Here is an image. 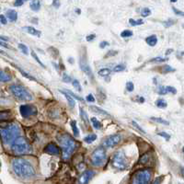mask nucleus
<instances>
[{"label": "nucleus", "instance_id": "obj_29", "mask_svg": "<svg viewBox=\"0 0 184 184\" xmlns=\"http://www.w3.org/2000/svg\"><path fill=\"white\" fill-rule=\"evenodd\" d=\"M151 120L152 121H155L157 122H159V124H165V125H168L169 122L166 120L164 119H161V118H155V117H151Z\"/></svg>", "mask_w": 184, "mask_h": 184}, {"label": "nucleus", "instance_id": "obj_9", "mask_svg": "<svg viewBox=\"0 0 184 184\" xmlns=\"http://www.w3.org/2000/svg\"><path fill=\"white\" fill-rule=\"evenodd\" d=\"M20 112L22 117L24 118H28L30 116L35 115L37 113V110L36 108L33 105H30V104H25V105H21L20 108Z\"/></svg>", "mask_w": 184, "mask_h": 184}, {"label": "nucleus", "instance_id": "obj_48", "mask_svg": "<svg viewBox=\"0 0 184 184\" xmlns=\"http://www.w3.org/2000/svg\"><path fill=\"white\" fill-rule=\"evenodd\" d=\"M0 21L2 24H7V18L4 15H0Z\"/></svg>", "mask_w": 184, "mask_h": 184}, {"label": "nucleus", "instance_id": "obj_7", "mask_svg": "<svg viewBox=\"0 0 184 184\" xmlns=\"http://www.w3.org/2000/svg\"><path fill=\"white\" fill-rule=\"evenodd\" d=\"M106 151L103 147H100L93 151L90 157V162L94 167H101L106 162Z\"/></svg>", "mask_w": 184, "mask_h": 184}, {"label": "nucleus", "instance_id": "obj_8", "mask_svg": "<svg viewBox=\"0 0 184 184\" xmlns=\"http://www.w3.org/2000/svg\"><path fill=\"white\" fill-rule=\"evenodd\" d=\"M112 166L120 170H124L127 168V159L125 157V154L122 151L117 152L112 158Z\"/></svg>", "mask_w": 184, "mask_h": 184}, {"label": "nucleus", "instance_id": "obj_1", "mask_svg": "<svg viewBox=\"0 0 184 184\" xmlns=\"http://www.w3.org/2000/svg\"><path fill=\"white\" fill-rule=\"evenodd\" d=\"M12 169L18 177L21 179H31L35 176L36 171L34 167L26 159L15 158L11 163Z\"/></svg>", "mask_w": 184, "mask_h": 184}, {"label": "nucleus", "instance_id": "obj_33", "mask_svg": "<svg viewBox=\"0 0 184 184\" xmlns=\"http://www.w3.org/2000/svg\"><path fill=\"white\" fill-rule=\"evenodd\" d=\"M65 92H67V94H68V95L69 96H71L73 98H74V100H80V101H83V98H80V97H78V96H77V95H75V94H74L72 91H70V90H65Z\"/></svg>", "mask_w": 184, "mask_h": 184}, {"label": "nucleus", "instance_id": "obj_10", "mask_svg": "<svg viewBox=\"0 0 184 184\" xmlns=\"http://www.w3.org/2000/svg\"><path fill=\"white\" fill-rule=\"evenodd\" d=\"M121 140H122L121 134H112L109 136V137L103 142V145H104L105 147H113L119 144L121 142Z\"/></svg>", "mask_w": 184, "mask_h": 184}, {"label": "nucleus", "instance_id": "obj_39", "mask_svg": "<svg viewBox=\"0 0 184 184\" xmlns=\"http://www.w3.org/2000/svg\"><path fill=\"white\" fill-rule=\"evenodd\" d=\"M73 86L75 88V89H77V90H78V91H81L82 90L81 86H80V83L77 81V79H75L74 81H73Z\"/></svg>", "mask_w": 184, "mask_h": 184}, {"label": "nucleus", "instance_id": "obj_35", "mask_svg": "<svg viewBox=\"0 0 184 184\" xmlns=\"http://www.w3.org/2000/svg\"><path fill=\"white\" fill-rule=\"evenodd\" d=\"M124 69H125L124 65H118L114 68H113V71L114 72H121V71H124Z\"/></svg>", "mask_w": 184, "mask_h": 184}, {"label": "nucleus", "instance_id": "obj_6", "mask_svg": "<svg viewBox=\"0 0 184 184\" xmlns=\"http://www.w3.org/2000/svg\"><path fill=\"white\" fill-rule=\"evenodd\" d=\"M152 171L149 168L137 170L133 176L132 184H150Z\"/></svg>", "mask_w": 184, "mask_h": 184}, {"label": "nucleus", "instance_id": "obj_55", "mask_svg": "<svg viewBox=\"0 0 184 184\" xmlns=\"http://www.w3.org/2000/svg\"><path fill=\"white\" fill-rule=\"evenodd\" d=\"M0 41H5V42H6L7 41H8V39H7V37H4V36H0Z\"/></svg>", "mask_w": 184, "mask_h": 184}, {"label": "nucleus", "instance_id": "obj_36", "mask_svg": "<svg viewBox=\"0 0 184 184\" xmlns=\"http://www.w3.org/2000/svg\"><path fill=\"white\" fill-rule=\"evenodd\" d=\"M80 115H81V118L84 120V122H86L87 124H88V116L86 114V112L83 111V109H80Z\"/></svg>", "mask_w": 184, "mask_h": 184}, {"label": "nucleus", "instance_id": "obj_23", "mask_svg": "<svg viewBox=\"0 0 184 184\" xmlns=\"http://www.w3.org/2000/svg\"><path fill=\"white\" fill-rule=\"evenodd\" d=\"M71 127H72L73 134L75 135V137H77V136H79V130L77 128V122H75V121H72L71 122Z\"/></svg>", "mask_w": 184, "mask_h": 184}, {"label": "nucleus", "instance_id": "obj_12", "mask_svg": "<svg viewBox=\"0 0 184 184\" xmlns=\"http://www.w3.org/2000/svg\"><path fill=\"white\" fill-rule=\"evenodd\" d=\"M80 68H81L84 73H86L87 75H88L89 77L93 78V74H92V70L91 68L89 67V65H88V62L87 60L85 59L84 57H81V59H80Z\"/></svg>", "mask_w": 184, "mask_h": 184}, {"label": "nucleus", "instance_id": "obj_3", "mask_svg": "<svg viewBox=\"0 0 184 184\" xmlns=\"http://www.w3.org/2000/svg\"><path fill=\"white\" fill-rule=\"evenodd\" d=\"M20 128L16 124H11L0 130V135L5 145L12 144L18 137H20Z\"/></svg>", "mask_w": 184, "mask_h": 184}, {"label": "nucleus", "instance_id": "obj_14", "mask_svg": "<svg viewBox=\"0 0 184 184\" xmlns=\"http://www.w3.org/2000/svg\"><path fill=\"white\" fill-rule=\"evenodd\" d=\"M23 31H25L26 32H28L29 34H31L33 36H36V37H40L41 36V31H38L37 29H35V28L33 27H31V26H26V27H23L22 28Z\"/></svg>", "mask_w": 184, "mask_h": 184}, {"label": "nucleus", "instance_id": "obj_47", "mask_svg": "<svg viewBox=\"0 0 184 184\" xmlns=\"http://www.w3.org/2000/svg\"><path fill=\"white\" fill-rule=\"evenodd\" d=\"M87 101H88V102H94L95 101V98H94V97H93V95L92 94H89V95H88V97H87Z\"/></svg>", "mask_w": 184, "mask_h": 184}, {"label": "nucleus", "instance_id": "obj_51", "mask_svg": "<svg viewBox=\"0 0 184 184\" xmlns=\"http://www.w3.org/2000/svg\"><path fill=\"white\" fill-rule=\"evenodd\" d=\"M108 45H109V43H108V42L107 41H102V42H100V48H105V47L106 46H108Z\"/></svg>", "mask_w": 184, "mask_h": 184}, {"label": "nucleus", "instance_id": "obj_57", "mask_svg": "<svg viewBox=\"0 0 184 184\" xmlns=\"http://www.w3.org/2000/svg\"><path fill=\"white\" fill-rule=\"evenodd\" d=\"M53 4L55 6V7H59V6H60V3H59V2H57V1H54V2H53Z\"/></svg>", "mask_w": 184, "mask_h": 184}, {"label": "nucleus", "instance_id": "obj_25", "mask_svg": "<svg viewBox=\"0 0 184 184\" xmlns=\"http://www.w3.org/2000/svg\"><path fill=\"white\" fill-rule=\"evenodd\" d=\"M96 139H97V135L94 134H89V135L86 136V137L84 138V141H85L86 143H88V144H91V143H93Z\"/></svg>", "mask_w": 184, "mask_h": 184}, {"label": "nucleus", "instance_id": "obj_37", "mask_svg": "<svg viewBox=\"0 0 184 184\" xmlns=\"http://www.w3.org/2000/svg\"><path fill=\"white\" fill-rule=\"evenodd\" d=\"M148 160H149V155H148V154H145V155H143V157L141 158L140 162L142 163V164H145V163L149 162Z\"/></svg>", "mask_w": 184, "mask_h": 184}, {"label": "nucleus", "instance_id": "obj_56", "mask_svg": "<svg viewBox=\"0 0 184 184\" xmlns=\"http://www.w3.org/2000/svg\"><path fill=\"white\" fill-rule=\"evenodd\" d=\"M173 10H174V11H175V12H176L177 14L179 13V15H181V16H183V12H181V11H178L176 8H173Z\"/></svg>", "mask_w": 184, "mask_h": 184}, {"label": "nucleus", "instance_id": "obj_46", "mask_svg": "<svg viewBox=\"0 0 184 184\" xmlns=\"http://www.w3.org/2000/svg\"><path fill=\"white\" fill-rule=\"evenodd\" d=\"M63 80H64L65 82L69 83L70 81H71V77H70L69 75H67V74H64V75H63Z\"/></svg>", "mask_w": 184, "mask_h": 184}, {"label": "nucleus", "instance_id": "obj_2", "mask_svg": "<svg viewBox=\"0 0 184 184\" xmlns=\"http://www.w3.org/2000/svg\"><path fill=\"white\" fill-rule=\"evenodd\" d=\"M57 140L63 149V158L68 159L77 147V142L68 134H58Z\"/></svg>", "mask_w": 184, "mask_h": 184}, {"label": "nucleus", "instance_id": "obj_17", "mask_svg": "<svg viewBox=\"0 0 184 184\" xmlns=\"http://www.w3.org/2000/svg\"><path fill=\"white\" fill-rule=\"evenodd\" d=\"M145 41L149 46H155L158 43V37L155 35H151L145 39Z\"/></svg>", "mask_w": 184, "mask_h": 184}, {"label": "nucleus", "instance_id": "obj_26", "mask_svg": "<svg viewBox=\"0 0 184 184\" xmlns=\"http://www.w3.org/2000/svg\"><path fill=\"white\" fill-rule=\"evenodd\" d=\"M155 105H157L158 108H160V109H163V108H166L168 106L166 100H163V98H159V100L155 101Z\"/></svg>", "mask_w": 184, "mask_h": 184}, {"label": "nucleus", "instance_id": "obj_11", "mask_svg": "<svg viewBox=\"0 0 184 184\" xmlns=\"http://www.w3.org/2000/svg\"><path fill=\"white\" fill-rule=\"evenodd\" d=\"M94 175H95V172L93 170H86L85 172H83L81 174V176L79 177V180H78L79 184H88Z\"/></svg>", "mask_w": 184, "mask_h": 184}, {"label": "nucleus", "instance_id": "obj_53", "mask_svg": "<svg viewBox=\"0 0 184 184\" xmlns=\"http://www.w3.org/2000/svg\"><path fill=\"white\" fill-rule=\"evenodd\" d=\"M173 24H174V20H171V22H169V20H168V22H164V25L166 27H169V26H171Z\"/></svg>", "mask_w": 184, "mask_h": 184}, {"label": "nucleus", "instance_id": "obj_27", "mask_svg": "<svg viewBox=\"0 0 184 184\" xmlns=\"http://www.w3.org/2000/svg\"><path fill=\"white\" fill-rule=\"evenodd\" d=\"M111 73V69L103 68V69H100V71H98V75H100V77H108Z\"/></svg>", "mask_w": 184, "mask_h": 184}, {"label": "nucleus", "instance_id": "obj_32", "mask_svg": "<svg viewBox=\"0 0 184 184\" xmlns=\"http://www.w3.org/2000/svg\"><path fill=\"white\" fill-rule=\"evenodd\" d=\"M31 55H32V57H33V58L35 59V61H36V62H38V64H39L40 65H41L42 67H44V65L41 62V60L39 59V57H38V56H37V54H35V52H34V51H32V50H31Z\"/></svg>", "mask_w": 184, "mask_h": 184}, {"label": "nucleus", "instance_id": "obj_49", "mask_svg": "<svg viewBox=\"0 0 184 184\" xmlns=\"http://www.w3.org/2000/svg\"><path fill=\"white\" fill-rule=\"evenodd\" d=\"M24 3H25L24 1H20V0H18V1H15L14 5H15L16 7H20V6H22V5L24 4Z\"/></svg>", "mask_w": 184, "mask_h": 184}, {"label": "nucleus", "instance_id": "obj_20", "mask_svg": "<svg viewBox=\"0 0 184 184\" xmlns=\"http://www.w3.org/2000/svg\"><path fill=\"white\" fill-rule=\"evenodd\" d=\"M11 116V112L9 111H0V121L7 120Z\"/></svg>", "mask_w": 184, "mask_h": 184}, {"label": "nucleus", "instance_id": "obj_41", "mask_svg": "<svg viewBox=\"0 0 184 184\" xmlns=\"http://www.w3.org/2000/svg\"><path fill=\"white\" fill-rule=\"evenodd\" d=\"M132 124H133L134 127H135V128L136 129H138L139 131H140V133H142V134H145V132L142 129V128H141V127L137 124H136V122H134V121H133V122H132Z\"/></svg>", "mask_w": 184, "mask_h": 184}, {"label": "nucleus", "instance_id": "obj_16", "mask_svg": "<svg viewBox=\"0 0 184 184\" xmlns=\"http://www.w3.org/2000/svg\"><path fill=\"white\" fill-rule=\"evenodd\" d=\"M60 92L62 93L63 95L65 97V98H67V100L69 106L71 107V108H74V107H75V100H74V98H73L71 96H69L68 94H67V92H65V90H60Z\"/></svg>", "mask_w": 184, "mask_h": 184}, {"label": "nucleus", "instance_id": "obj_24", "mask_svg": "<svg viewBox=\"0 0 184 184\" xmlns=\"http://www.w3.org/2000/svg\"><path fill=\"white\" fill-rule=\"evenodd\" d=\"M91 122H92V125L93 127L95 129L98 130V129H100L101 127H102V124H101V122L98 121L97 118H91Z\"/></svg>", "mask_w": 184, "mask_h": 184}, {"label": "nucleus", "instance_id": "obj_45", "mask_svg": "<svg viewBox=\"0 0 184 184\" xmlns=\"http://www.w3.org/2000/svg\"><path fill=\"white\" fill-rule=\"evenodd\" d=\"M158 135L162 136V137H164L165 139H167V140H169V138H170V135L168 134L167 133H165V132H161V133H158Z\"/></svg>", "mask_w": 184, "mask_h": 184}, {"label": "nucleus", "instance_id": "obj_34", "mask_svg": "<svg viewBox=\"0 0 184 184\" xmlns=\"http://www.w3.org/2000/svg\"><path fill=\"white\" fill-rule=\"evenodd\" d=\"M126 89H127V90H128L129 92L134 91V83L131 82V81L127 82V83H126Z\"/></svg>", "mask_w": 184, "mask_h": 184}, {"label": "nucleus", "instance_id": "obj_22", "mask_svg": "<svg viewBox=\"0 0 184 184\" xmlns=\"http://www.w3.org/2000/svg\"><path fill=\"white\" fill-rule=\"evenodd\" d=\"M14 65V67H15L18 70V71H20V73H21V75H24V77H27V78H29V79H31V80H32V81H36V79L33 77H31V75H29V74H28L27 72H25L24 71V70H22L21 68H20V67H17V65Z\"/></svg>", "mask_w": 184, "mask_h": 184}, {"label": "nucleus", "instance_id": "obj_43", "mask_svg": "<svg viewBox=\"0 0 184 184\" xmlns=\"http://www.w3.org/2000/svg\"><path fill=\"white\" fill-rule=\"evenodd\" d=\"M158 93L160 94V95H165V94H167V89H166V87H160L159 89H158Z\"/></svg>", "mask_w": 184, "mask_h": 184}, {"label": "nucleus", "instance_id": "obj_30", "mask_svg": "<svg viewBox=\"0 0 184 184\" xmlns=\"http://www.w3.org/2000/svg\"><path fill=\"white\" fill-rule=\"evenodd\" d=\"M121 36H122V38H129V37H131V36H133V31H129V30H125V31H122Z\"/></svg>", "mask_w": 184, "mask_h": 184}, {"label": "nucleus", "instance_id": "obj_21", "mask_svg": "<svg viewBox=\"0 0 184 184\" xmlns=\"http://www.w3.org/2000/svg\"><path fill=\"white\" fill-rule=\"evenodd\" d=\"M31 9L33 11H39L41 8V2L40 1H31Z\"/></svg>", "mask_w": 184, "mask_h": 184}, {"label": "nucleus", "instance_id": "obj_59", "mask_svg": "<svg viewBox=\"0 0 184 184\" xmlns=\"http://www.w3.org/2000/svg\"><path fill=\"white\" fill-rule=\"evenodd\" d=\"M0 167H1V161H0Z\"/></svg>", "mask_w": 184, "mask_h": 184}, {"label": "nucleus", "instance_id": "obj_38", "mask_svg": "<svg viewBox=\"0 0 184 184\" xmlns=\"http://www.w3.org/2000/svg\"><path fill=\"white\" fill-rule=\"evenodd\" d=\"M175 71V69L173 67H171L170 65H165L163 67V72L164 73H169V72H174Z\"/></svg>", "mask_w": 184, "mask_h": 184}, {"label": "nucleus", "instance_id": "obj_5", "mask_svg": "<svg viewBox=\"0 0 184 184\" xmlns=\"http://www.w3.org/2000/svg\"><path fill=\"white\" fill-rule=\"evenodd\" d=\"M9 89H10L13 96L17 98L18 100H20L21 101L32 100L31 94L24 87L20 86V85H12V86L9 87Z\"/></svg>", "mask_w": 184, "mask_h": 184}, {"label": "nucleus", "instance_id": "obj_58", "mask_svg": "<svg viewBox=\"0 0 184 184\" xmlns=\"http://www.w3.org/2000/svg\"><path fill=\"white\" fill-rule=\"evenodd\" d=\"M168 52H167V54H168L169 53H172V50H168Z\"/></svg>", "mask_w": 184, "mask_h": 184}, {"label": "nucleus", "instance_id": "obj_18", "mask_svg": "<svg viewBox=\"0 0 184 184\" xmlns=\"http://www.w3.org/2000/svg\"><path fill=\"white\" fill-rule=\"evenodd\" d=\"M11 75L7 73H5L0 69V82H8L11 80Z\"/></svg>", "mask_w": 184, "mask_h": 184}, {"label": "nucleus", "instance_id": "obj_52", "mask_svg": "<svg viewBox=\"0 0 184 184\" xmlns=\"http://www.w3.org/2000/svg\"><path fill=\"white\" fill-rule=\"evenodd\" d=\"M0 45L5 47V48H10V47H9V45L7 43H6L5 41H0Z\"/></svg>", "mask_w": 184, "mask_h": 184}, {"label": "nucleus", "instance_id": "obj_13", "mask_svg": "<svg viewBox=\"0 0 184 184\" xmlns=\"http://www.w3.org/2000/svg\"><path fill=\"white\" fill-rule=\"evenodd\" d=\"M44 152L50 155H59L60 154V149L59 147L54 143H50L46 145V147L44 148Z\"/></svg>", "mask_w": 184, "mask_h": 184}, {"label": "nucleus", "instance_id": "obj_50", "mask_svg": "<svg viewBox=\"0 0 184 184\" xmlns=\"http://www.w3.org/2000/svg\"><path fill=\"white\" fill-rule=\"evenodd\" d=\"M95 39V34H91V35H88L87 37V41H91L92 40Z\"/></svg>", "mask_w": 184, "mask_h": 184}, {"label": "nucleus", "instance_id": "obj_44", "mask_svg": "<svg viewBox=\"0 0 184 184\" xmlns=\"http://www.w3.org/2000/svg\"><path fill=\"white\" fill-rule=\"evenodd\" d=\"M168 59L166 58H161V57H155L154 59H152L150 61V62H165V61H167Z\"/></svg>", "mask_w": 184, "mask_h": 184}, {"label": "nucleus", "instance_id": "obj_19", "mask_svg": "<svg viewBox=\"0 0 184 184\" xmlns=\"http://www.w3.org/2000/svg\"><path fill=\"white\" fill-rule=\"evenodd\" d=\"M90 109L92 111L94 112H96V113H98V114H101V115H107V116H109L110 115V113L109 112H107L106 111L104 110H101L100 108H98L97 106H90Z\"/></svg>", "mask_w": 184, "mask_h": 184}, {"label": "nucleus", "instance_id": "obj_40", "mask_svg": "<svg viewBox=\"0 0 184 184\" xmlns=\"http://www.w3.org/2000/svg\"><path fill=\"white\" fill-rule=\"evenodd\" d=\"M151 14V10L148 7H145L142 9V16L143 17H147Z\"/></svg>", "mask_w": 184, "mask_h": 184}, {"label": "nucleus", "instance_id": "obj_31", "mask_svg": "<svg viewBox=\"0 0 184 184\" xmlns=\"http://www.w3.org/2000/svg\"><path fill=\"white\" fill-rule=\"evenodd\" d=\"M18 48L20 49V51H21L24 54H29V49H28V47H27L25 44L20 43V44H18Z\"/></svg>", "mask_w": 184, "mask_h": 184}, {"label": "nucleus", "instance_id": "obj_28", "mask_svg": "<svg viewBox=\"0 0 184 184\" xmlns=\"http://www.w3.org/2000/svg\"><path fill=\"white\" fill-rule=\"evenodd\" d=\"M129 23H130L131 26H138V25L144 24V21L142 20H133V18H130V20H129Z\"/></svg>", "mask_w": 184, "mask_h": 184}, {"label": "nucleus", "instance_id": "obj_54", "mask_svg": "<svg viewBox=\"0 0 184 184\" xmlns=\"http://www.w3.org/2000/svg\"><path fill=\"white\" fill-rule=\"evenodd\" d=\"M161 179H162V177H159V178H158L157 180L155 181V182H154L153 184H160V181H161Z\"/></svg>", "mask_w": 184, "mask_h": 184}, {"label": "nucleus", "instance_id": "obj_4", "mask_svg": "<svg viewBox=\"0 0 184 184\" xmlns=\"http://www.w3.org/2000/svg\"><path fill=\"white\" fill-rule=\"evenodd\" d=\"M11 151L14 155H21L31 152V147L29 142L23 137H18L11 144Z\"/></svg>", "mask_w": 184, "mask_h": 184}, {"label": "nucleus", "instance_id": "obj_15", "mask_svg": "<svg viewBox=\"0 0 184 184\" xmlns=\"http://www.w3.org/2000/svg\"><path fill=\"white\" fill-rule=\"evenodd\" d=\"M7 16L8 20L12 22H15L18 20V13L15 10H13V9H8L7 11Z\"/></svg>", "mask_w": 184, "mask_h": 184}, {"label": "nucleus", "instance_id": "obj_42", "mask_svg": "<svg viewBox=\"0 0 184 184\" xmlns=\"http://www.w3.org/2000/svg\"><path fill=\"white\" fill-rule=\"evenodd\" d=\"M166 89H167V92H170V93H172V94H176V93H177L176 88H173V87H170V86L166 87Z\"/></svg>", "mask_w": 184, "mask_h": 184}]
</instances>
